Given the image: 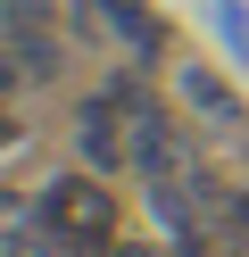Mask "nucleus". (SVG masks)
<instances>
[{
  "instance_id": "nucleus-2",
  "label": "nucleus",
  "mask_w": 249,
  "mask_h": 257,
  "mask_svg": "<svg viewBox=\"0 0 249 257\" xmlns=\"http://www.w3.org/2000/svg\"><path fill=\"white\" fill-rule=\"evenodd\" d=\"M75 150H83V166H92V174L133 166V124H125V108H116L108 91H92V100L75 108Z\"/></svg>"
},
{
  "instance_id": "nucleus-4",
  "label": "nucleus",
  "mask_w": 249,
  "mask_h": 257,
  "mask_svg": "<svg viewBox=\"0 0 249 257\" xmlns=\"http://www.w3.org/2000/svg\"><path fill=\"white\" fill-rule=\"evenodd\" d=\"M100 17H108V34L125 42L141 67H158V50H166V17L149 9V0H100Z\"/></svg>"
},
{
  "instance_id": "nucleus-5",
  "label": "nucleus",
  "mask_w": 249,
  "mask_h": 257,
  "mask_svg": "<svg viewBox=\"0 0 249 257\" xmlns=\"http://www.w3.org/2000/svg\"><path fill=\"white\" fill-rule=\"evenodd\" d=\"M216 9V42H224L232 67H249V0H208Z\"/></svg>"
},
{
  "instance_id": "nucleus-6",
  "label": "nucleus",
  "mask_w": 249,
  "mask_h": 257,
  "mask_svg": "<svg viewBox=\"0 0 249 257\" xmlns=\"http://www.w3.org/2000/svg\"><path fill=\"white\" fill-rule=\"evenodd\" d=\"M108 257H149V249H108Z\"/></svg>"
},
{
  "instance_id": "nucleus-1",
  "label": "nucleus",
  "mask_w": 249,
  "mask_h": 257,
  "mask_svg": "<svg viewBox=\"0 0 249 257\" xmlns=\"http://www.w3.org/2000/svg\"><path fill=\"white\" fill-rule=\"evenodd\" d=\"M33 207H42L58 257H108L116 249V199H108L100 174H50L33 191Z\"/></svg>"
},
{
  "instance_id": "nucleus-3",
  "label": "nucleus",
  "mask_w": 249,
  "mask_h": 257,
  "mask_svg": "<svg viewBox=\"0 0 249 257\" xmlns=\"http://www.w3.org/2000/svg\"><path fill=\"white\" fill-rule=\"evenodd\" d=\"M175 100H183V116L216 124V133H241V124H249L241 91H232V83H224L216 67H199V58H183V67H175Z\"/></svg>"
}]
</instances>
